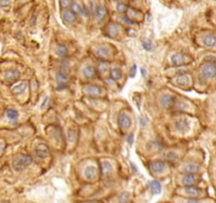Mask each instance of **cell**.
<instances>
[{
	"label": "cell",
	"instance_id": "obj_24",
	"mask_svg": "<svg viewBox=\"0 0 216 203\" xmlns=\"http://www.w3.org/2000/svg\"><path fill=\"white\" fill-rule=\"evenodd\" d=\"M7 115H8V118H10L11 121H14V122H16L17 121V118H18V111L15 109H13V108H8L7 109Z\"/></svg>",
	"mask_w": 216,
	"mask_h": 203
},
{
	"label": "cell",
	"instance_id": "obj_2",
	"mask_svg": "<svg viewBox=\"0 0 216 203\" xmlns=\"http://www.w3.org/2000/svg\"><path fill=\"white\" fill-rule=\"evenodd\" d=\"M200 74L204 80L214 78L216 76V65L211 62L203 63L200 67Z\"/></svg>",
	"mask_w": 216,
	"mask_h": 203
},
{
	"label": "cell",
	"instance_id": "obj_32",
	"mask_svg": "<svg viewBox=\"0 0 216 203\" xmlns=\"http://www.w3.org/2000/svg\"><path fill=\"white\" fill-rule=\"evenodd\" d=\"M141 45L146 51H152V49H153V43L149 39H143L141 41Z\"/></svg>",
	"mask_w": 216,
	"mask_h": 203
},
{
	"label": "cell",
	"instance_id": "obj_40",
	"mask_svg": "<svg viewBox=\"0 0 216 203\" xmlns=\"http://www.w3.org/2000/svg\"><path fill=\"white\" fill-rule=\"evenodd\" d=\"M135 73H136V65H133L131 68V71H130V75H131V77H133Z\"/></svg>",
	"mask_w": 216,
	"mask_h": 203
},
{
	"label": "cell",
	"instance_id": "obj_17",
	"mask_svg": "<svg viewBox=\"0 0 216 203\" xmlns=\"http://www.w3.org/2000/svg\"><path fill=\"white\" fill-rule=\"evenodd\" d=\"M185 193L189 196H193V197H198L200 195H203V190L199 189V188L195 187V186H187L185 188Z\"/></svg>",
	"mask_w": 216,
	"mask_h": 203
},
{
	"label": "cell",
	"instance_id": "obj_29",
	"mask_svg": "<svg viewBox=\"0 0 216 203\" xmlns=\"http://www.w3.org/2000/svg\"><path fill=\"white\" fill-rule=\"evenodd\" d=\"M56 80L58 83H68L69 80V77H68V74L63 73V72H58V73L56 74Z\"/></svg>",
	"mask_w": 216,
	"mask_h": 203
},
{
	"label": "cell",
	"instance_id": "obj_35",
	"mask_svg": "<svg viewBox=\"0 0 216 203\" xmlns=\"http://www.w3.org/2000/svg\"><path fill=\"white\" fill-rule=\"evenodd\" d=\"M116 10L119 13H126V11H128V7H126V4H123V3H118L117 7H116Z\"/></svg>",
	"mask_w": 216,
	"mask_h": 203
},
{
	"label": "cell",
	"instance_id": "obj_12",
	"mask_svg": "<svg viewBox=\"0 0 216 203\" xmlns=\"http://www.w3.org/2000/svg\"><path fill=\"white\" fill-rule=\"evenodd\" d=\"M203 45L204 47L213 48L216 46V36L214 34H207L203 37Z\"/></svg>",
	"mask_w": 216,
	"mask_h": 203
},
{
	"label": "cell",
	"instance_id": "obj_34",
	"mask_svg": "<svg viewBox=\"0 0 216 203\" xmlns=\"http://www.w3.org/2000/svg\"><path fill=\"white\" fill-rule=\"evenodd\" d=\"M72 3H73L72 0H60V5H61L62 8H67L69 7L71 8Z\"/></svg>",
	"mask_w": 216,
	"mask_h": 203
},
{
	"label": "cell",
	"instance_id": "obj_44",
	"mask_svg": "<svg viewBox=\"0 0 216 203\" xmlns=\"http://www.w3.org/2000/svg\"><path fill=\"white\" fill-rule=\"evenodd\" d=\"M116 1H119V2H121V1H123V0H116Z\"/></svg>",
	"mask_w": 216,
	"mask_h": 203
},
{
	"label": "cell",
	"instance_id": "obj_26",
	"mask_svg": "<svg viewBox=\"0 0 216 203\" xmlns=\"http://www.w3.org/2000/svg\"><path fill=\"white\" fill-rule=\"evenodd\" d=\"M56 53L60 57H65L68 55V53H69L68 48L65 47V46H63V45H59L58 47H57V49H56Z\"/></svg>",
	"mask_w": 216,
	"mask_h": 203
},
{
	"label": "cell",
	"instance_id": "obj_21",
	"mask_svg": "<svg viewBox=\"0 0 216 203\" xmlns=\"http://www.w3.org/2000/svg\"><path fill=\"white\" fill-rule=\"evenodd\" d=\"M122 76V71L120 70V68H117V67H115V68H112L111 69V78L114 80H120Z\"/></svg>",
	"mask_w": 216,
	"mask_h": 203
},
{
	"label": "cell",
	"instance_id": "obj_22",
	"mask_svg": "<svg viewBox=\"0 0 216 203\" xmlns=\"http://www.w3.org/2000/svg\"><path fill=\"white\" fill-rule=\"evenodd\" d=\"M176 83L179 86H183V85H188L189 84V80L188 76H187L186 73H179L176 76Z\"/></svg>",
	"mask_w": 216,
	"mask_h": 203
},
{
	"label": "cell",
	"instance_id": "obj_16",
	"mask_svg": "<svg viewBox=\"0 0 216 203\" xmlns=\"http://www.w3.org/2000/svg\"><path fill=\"white\" fill-rule=\"evenodd\" d=\"M96 54L99 58L105 59V58H108V57L110 56V50H109V48L105 47V46H101V47L97 48Z\"/></svg>",
	"mask_w": 216,
	"mask_h": 203
},
{
	"label": "cell",
	"instance_id": "obj_33",
	"mask_svg": "<svg viewBox=\"0 0 216 203\" xmlns=\"http://www.w3.org/2000/svg\"><path fill=\"white\" fill-rule=\"evenodd\" d=\"M76 130H73V129H70L68 132V140L70 142H74L76 140Z\"/></svg>",
	"mask_w": 216,
	"mask_h": 203
},
{
	"label": "cell",
	"instance_id": "obj_31",
	"mask_svg": "<svg viewBox=\"0 0 216 203\" xmlns=\"http://www.w3.org/2000/svg\"><path fill=\"white\" fill-rule=\"evenodd\" d=\"M82 8L83 7H81V5H80L79 3H77V2H74L73 1V3H72V5H71V10L73 11V12L76 14H81L82 13Z\"/></svg>",
	"mask_w": 216,
	"mask_h": 203
},
{
	"label": "cell",
	"instance_id": "obj_39",
	"mask_svg": "<svg viewBox=\"0 0 216 203\" xmlns=\"http://www.w3.org/2000/svg\"><path fill=\"white\" fill-rule=\"evenodd\" d=\"M133 139H134V134H133V133H130L129 137L126 138V141H128V143H129L130 145L133 144Z\"/></svg>",
	"mask_w": 216,
	"mask_h": 203
},
{
	"label": "cell",
	"instance_id": "obj_9",
	"mask_svg": "<svg viewBox=\"0 0 216 203\" xmlns=\"http://www.w3.org/2000/svg\"><path fill=\"white\" fill-rule=\"evenodd\" d=\"M175 102H176V97L171 94H166L160 97V105L165 108H169V107L173 106Z\"/></svg>",
	"mask_w": 216,
	"mask_h": 203
},
{
	"label": "cell",
	"instance_id": "obj_5",
	"mask_svg": "<svg viewBox=\"0 0 216 203\" xmlns=\"http://www.w3.org/2000/svg\"><path fill=\"white\" fill-rule=\"evenodd\" d=\"M171 62L174 66H183L188 63L190 62V59H188V57L183 53H175L172 55Z\"/></svg>",
	"mask_w": 216,
	"mask_h": 203
},
{
	"label": "cell",
	"instance_id": "obj_15",
	"mask_svg": "<svg viewBox=\"0 0 216 203\" xmlns=\"http://www.w3.org/2000/svg\"><path fill=\"white\" fill-rule=\"evenodd\" d=\"M199 169L200 166L197 163H189L183 166V172L187 173H197Z\"/></svg>",
	"mask_w": 216,
	"mask_h": 203
},
{
	"label": "cell",
	"instance_id": "obj_18",
	"mask_svg": "<svg viewBox=\"0 0 216 203\" xmlns=\"http://www.w3.org/2000/svg\"><path fill=\"white\" fill-rule=\"evenodd\" d=\"M149 187H150V189H151V191L154 194V195H158V194L161 191V185H160L159 182L156 181V180H153V181L150 182Z\"/></svg>",
	"mask_w": 216,
	"mask_h": 203
},
{
	"label": "cell",
	"instance_id": "obj_27",
	"mask_svg": "<svg viewBox=\"0 0 216 203\" xmlns=\"http://www.w3.org/2000/svg\"><path fill=\"white\" fill-rule=\"evenodd\" d=\"M163 159H165L166 161H169V162H176L178 156L175 152L170 151V152H167L163 155Z\"/></svg>",
	"mask_w": 216,
	"mask_h": 203
},
{
	"label": "cell",
	"instance_id": "obj_4",
	"mask_svg": "<svg viewBox=\"0 0 216 203\" xmlns=\"http://www.w3.org/2000/svg\"><path fill=\"white\" fill-rule=\"evenodd\" d=\"M118 125L121 129H129L132 125V121L126 113L120 112L119 115H118Z\"/></svg>",
	"mask_w": 216,
	"mask_h": 203
},
{
	"label": "cell",
	"instance_id": "obj_13",
	"mask_svg": "<svg viewBox=\"0 0 216 203\" xmlns=\"http://www.w3.org/2000/svg\"><path fill=\"white\" fill-rule=\"evenodd\" d=\"M100 172H101L102 177L108 178L112 173V165L108 161H101L100 162Z\"/></svg>",
	"mask_w": 216,
	"mask_h": 203
},
{
	"label": "cell",
	"instance_id": "obj_36",
	"mask_svg": "<svg viewBox=\"0 0 216 203\" xmlns=\"http://www.w3.org/2000/svg\"><path fill=\"white\" fill-rule=\"evenodd\" d=\"M11 4V0H0V5L1 8H8Z\"/></svg>",
	"mask_w": 216,
	"mask_h": 203
},
{
	"label": "cell",
	"instance_id": "obj_11",
	"mask_svg": "<svg viewBox=\"0 0 216 203\" xmlns=\"http://www.w3.org/2000/svg\"><path fill=\"white\" fill-rule=\"evenodd\" d=\"M181 182L186 186H193V185L198 182V179L195 177V173H187L186 176H183Z\"/></svg>",
	"mask_w": 216,
	"mask_h": 203
},
{
	"label": "cell",
	"instance_id": "obj_3",
	"mask_svg": "<svg viewBox=\"0 0 216 203\" xmlns=\"http://www.w3.org/2000/svg\"><path fill=\"white\" fill-rule=\"evenodd\" d=\"M61 18L64 24L70 25L75 22V20H76V14L71 8H63L61 11Z\"/></svg>",
	"mask_w": 216,
	"mask_h": 203
},
{
	"label": "cell",
	"instance_id": "obj_10",
	"mask_svg": "<svg viewBox=\"0 0 216 203\" xmlns=\"http://www.w3.org/2000/svg\"><path fill=\"white\" fill-rule=\"evenodd\" d=\"M19 76H20V73L17 69H11V70L5 72V74H4L5 80L8 83H15L19 78Z\"/></svg>",
	"mask_w": 216,
	"mask_h": 203
},
{
	"label": "cell",
	"instance_id": "obj_14",
	"mask_svg": "<svg viewBox=\"0 0 216 203\" xmlns=\"http://www.w3.org/2000/svg\"><path fill=\"white\" fill-rule=\"evenodd\" d=\"M150 168H151V170L154 173H160L166 168V163L163 161H160V160L153 161V162L150 163Z\"/></svg>",
	"mask_w": 216,
	"mask_h": 203
},
{
	"label": "cell",
	"instance_id": "obj_37",
	"mask_svg": "<svg viewBox=\"0 0 216 203\" xmlns=\"http://www.w3.org/2000/svg\"><path fill=\"white\" fill-rule=\"evenodd\" d=\"M68 88V83H58V86H57V90H62Z\"/></svg>",
	"mask_w": 216,
	"mask_h": 203
},
{
	"label": "cell",
	"instance_id": "obj_42",
	"mask_svg": "<svg viewBox=\"0 0 216 203\" xmlns=\"http://www.w3.org/2000/svg\"><path fill=\"white\" fill-rule=\"evenodd\" d=\"M48 104H49V98L47 97V98H45V100H44V103H43V105L41 106V108H42V109H43V108H45V106H47Z\"/></svg>",
	"mask_w": 216,
	"mask_h": 203
},
{
	"label": "cell",
	"instance_id": "obj_8",
	"mask_svg": "<svg viewBox=\"0 0 216 203\" xmlns=\"http://www.w3.org/2000/svg\"><path fill=\"white\" fill-rule=\"evenodd\" d=\"M175 129L180 133H186L190 129V123L185 118H181L175 122Z\"/></svg>",
	"mask_w": 216,
	"mask_h": 203
},
{
	"label": "cell",
	"instance_id": "obj_25",
	"mask_svg": "<svg viewBox=\"0 0 216 203\" xmlns=\"http://www.w3.org/2000/svg\"><path fill=\"white\" fill-rule=\"evenodd\" d=\"M95 167L94 166H86L85 169V177L86 179H93L95 177Z\"/></svg>",
	"mask_w": 216,
	"mask_h": 203
},
{
	"label": "cell",
	"instance_id": "obj_1",
	"mask_svg": "<svg viewBox=\"0 0 216 203\" xmlns=\"http://www.w3.org/2000/svg\"><path fill=\"white\" fill-rule=\"evenodd\" d=\"M33 163V159L28 155H19L13 161V168L16 172H23Z\"/></svg>",
	"mask_w": 216,
	"mask_h": 203
},
{
	"label": "cell",
	"instance_id": "obj_19",
	"mask_svg": "<svg viewBox=\"0 0 216 203\" xmlns=\"http://www.w3.org/2000/svg\"><path fill=\"white\" fill-rule=\"evenodd\" d=\"M82 73L85 77H89V78L94 77V76H96V69H95L93 66L88 65L85 69H83Z\"/></svg>",
	"mask_w": 216,
	"mask_h": 203
},
{
	"label": "cell",
	"instance_id": "obj_23",
	"mask_svg": "<svg viewBox=\"0 0 216 203\" xmlns=\"http://www.w3.org/2000/svg\"><path fill=\"white\" fill-rule=\"evenodd\" d=\"M106 34H108L109 36L111 37H115L117 36L118 34V29H117V25H109L108 27H106Z\"/></svg>",
	"mask_w": 216,
	"mask_h": 203
},
{
	"label": "cell",
	"instance_id": "obj_7",
	"mask_svg": "<svg viewBox=\"0 0 216 203\" xmlns=\"http://www.w3.org/2000/svg\"><path fill=\"white\" fill-rule=\"evenodd\" d=\"M49 153H50V149L45 144H39L35 148V155L39 159H45L49 156Z\"/></svg>",
	"mask_w": 216,
	"mask_h": 203
},
{
	"label": "cell",
	"instance_id": "obj_6",
	"mask_svg": "<svg viewBox=\"0 0 216 203\" xmlns=\"http://www.w3.org/2000/svg\"><path fill=\"white\" fill-rule=\"evenodd\" d=\"M83 91L91 96H99L102 93V89L97 85H88L83 88Z\"/></svg>",
	"mask_w": 216,
	"mask_h": 203
},
{
	"label": "cell",
	"instance_id": "obj_20",
	"mask_svg": "<svg viewBox=\"0 0 216 203\" xmlns=\"http://www.w3.org/2000/svg\"><path fill=\"white\" fill-rule=\"evenodd\" d=\"M105 15H106L105 8L103 7V5H99L98 8H97V11L95 12V16H96L97 20H98V21H102V20L105 19Z\"/></svg>",
	"mask_w": 216,
	"mask_h": 203
},
{
	"label": "cell",
	"instance_id": "obj_30",
	"mask_svg": "<svg viewBox=\"0 0 216 203\" xmlns=\"http://www.w3.org/2000/svg\"><path fill=\"white\" fill-rule=\"evenodd\" d=\"M162 147H163V145L159 141L150 142L149 145H148V148L149 149H159V148H162Z\"/></svg>",
	"mask_w": 216,
	"mask_h": 203
},
{
	"label": "cell",
	"instance_id": "obj_28",
	"mask_svg": "<svg viewBox=\"0 0 216 203\" xmlns=\"http://www.w3.org/2000/svg\"><path fill=\"white\" fill-rule=\"evenodd\" d=\"M25 88H27V84H25V83H20V84H18V85H16L15 87H14L13 92L15 94L22 93V92L25 90Z\"/></svg>",
	"mask_w": 216,
	"mask_h": 203
},
{
	"label": "cell",
	"instance_id": "obj_43",
	"mask_svg": "<svg viewBox=\"0 0 216 203\" xmlns=\"http://www.w3.org/2000/svg\"><path fill=\"white\" fill-rule=\"evenodd\" d=\"M141 73H142V75H146V73H147V71L145 70V69H141Z\"/></svg>",
	"mask_w": 216,
	"mask_h": 203
},
{
	"label": "cell",
	"instance_id": "obj_38",
	"mask_svg": "<svg viewBox=\"0 0 216 203\" xmlns=\"http://www.w3.org/2000/svg\"><path fill=\"white\" fill-rule=\"evenodd\" d=\"M81 15L85 16V17H89V16H90V13H89V10H88V8H86L85 5L82 8V13H81Z\"/></svg>",
	"mask_w": 216,
	"mask_h": 203
},
{
	"label": "cell",
	"instance_id": "obj_45",
	"mask_svg": "<svg viewBox=\"0 0 216 203\" xmlns=\"http://www.w3.org/2000/svg\"><path fill=\"white\" fill-rule=\"evenodd\" d=\"M88 203H98V202H88Z\"/></svg>",
	"mask_w": 216,
	"mask_h": 203
},
{
	"label": "cell",
	"instance_id": "obj_41",
	"mask_svg": "<svg viewBox=\"0 0 216 203\" xmlns=\"http://www.w3.org/2000/svg\"><path fill=\"white\" fill-rule=\"evenodd\" d=\"M187 203H200V201L196 198H191V199L187 200Z\"/></svg>",
	"mask_w": 216,
	"mask_h": 203
}]
</instances>
